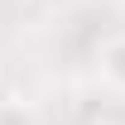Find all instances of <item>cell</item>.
Here are the masks:
<instances>
[{"mask_svg":"<svg viewBox=\"0 0 125 125\" xmlns=\"http://www.w3.org/2000/svg\"><path fill=\"white\" fill-rule=\"evenodd\" d=\"M0 125H43V120H39V111L29 101L10 96V101H0Z\"/></svg>","mask_w":125,"mask_h":125,"instance_id":"cell-2","label":"cell"},{"mask_svg":"<svg viewBox=\"0 0 125 125\" xmlns=\"http://www.w3.org/2000/svg\"><path fill=\"white\" fill-rule=\"evenodd\" d=\"M96 72H101V82L111 92L125 96V34H111L106 43L96 48Z\"/></svg>","mask_w":125,"mask_h":125,"instance_id":"cell-1","label":"cell"}]
</instances>
